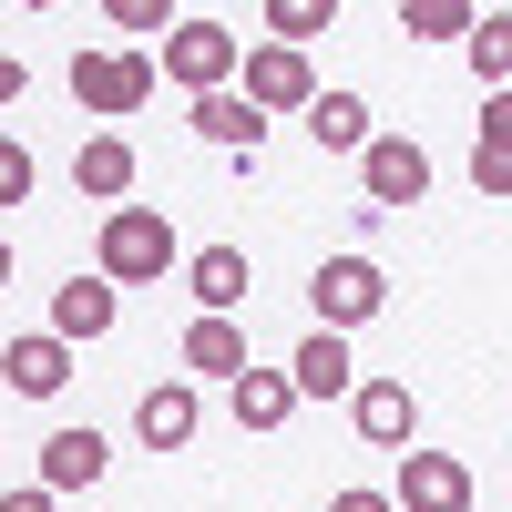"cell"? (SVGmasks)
Masks as SVG:
<instances>
[{"instance_id": "15", "label": "cell", "mask_w": 512, "mask_h": 512, "mask_svg": "<svg viewBox=\"0 0 512 512\" xmlns=\"http://www.w3.org/2000/svg\"><path fill=\"white\" fill-rule=\"evenodd\" d=\"M175 359H185L195 379H226V390H236V379L256 369V359H246V328H236V318H195V328H185V349H175Z\"/></svg>"}, {"instance_id": "9", "label": "cell", "mask_w": 512, "mask_h": 512, "mask_svg": "<svg viewBox=\"0 0 512 512\" xmlns=\"http://www.w3.org/2000/svg\"><path fill=\"white\" fill-rule=\"evenodd\" d=\"M113 318H123V297H113L103 277H62V287H52V338H62V349L113 338Z\"/></svg>"}, {"instance_id": "11", "label": "cell", "mask_w": 512, "mask_h": 512, "mask_svg": "<svg viewBox=\"0 0 512 512\" xmlns=\"http://www.w3.org/2000/svg\"><path fill=\"white\" fill-rule=\"evenodd\" d=\"M195 420H205L195 379H154V390L134 400V431H144V451H185V441H195Z\"/></svg>"}, {"instance_id": "24", "label": "cell", "mask_w": 512, "mask_h": 512, "mask_svg": "<svg viewBox=\"0 0 512 512\" xmlns=\"http://www.w3.org/2000/svg\"><path fill=\"white\" fill-rule=\"evenodd\" d=\"M472 185H482V205L512 195V154H502V144H472Z\"/></svg>"}, {"instance_id": "29", "label": "cell", "mask_w": 512, "mask_h": 512, "mask_svg": "<svg viewBox=\"0 0 512 512\" xmlns=\"http://www.w3.org/2000/svg\"><path fill=\"white\" fill-rule=\"evenodd\" d=\"M0 512H52V492H41V482L31 492H0Z\"/></svg>"}, {"instance_id": "10", "label": "cell", "mask_w": 512, "mask_h": 512, "mask_svg": "<svg viewBox=\"0 0 512 512\" xmlns=\"http://www.w3.org/2000/svg\"><path fill=\"white\" fill-rule=\"evenodd\" d=\"M287 390H297V400H349V390H359L349 338H338V328H308V338H297V359H287Z\"/></svg>"}, {"instance_id": "20", "label": "cell", "mask_w": 512, "mask_h": 512, "mask_svg": "<svg viewBox=\"0 0 512 512\" xmlns=\"http://www.w3.org/2000/svg\"><path fill=\"white\" fill-rule=\"evenodd\" d=\"M287 410H297L287 369H246V379H236V431H277Z\"/></svg>"}, {"instance_id": "6", "label": "cell", "mask_w": 512, "mask_h": 512, "mask_svg": "<svg viewBox=\"0 0 512 512\" xmlns=\"http://www.w3.org/2000/svg\"><path fill=\"white\" fill-rule=\"evenodd\" d=\"M246 103L256 113H308L318 103V82H308V52H277V41H246Z\"/></svg>"}, {"instance_id": "19", "label": "cell", "mask_w": 512, "mask_h": 512, "mask_svg": "<svg viewBox=\"0 0 512 512\" xmlns=\"http://www.w3.org/2000/svg\"><path fill=\"white\" fill-rule=\"evenodd\" d=\"M472 72H482V93H512V11H472Z\"/></svg>"}, {"instance_id": "8", "label": "cell", "mask_w": 512, "mask_h": 512, "mask_svg": "<svg viewBox=\"0 0 512 512\" xmlns=\"http://www.w3.org/2000/svg\"><path fill=\"white\" fill-rule=\"evenodd\" d=\"M349 420H359V441H369V451H410L420 400H410V379H359V390H349Z\"/></svg>"}, {"instance_id": "27", "label": "cell", "mask_w": 512, "mask_h": 512, "mask_svg": "<svg viewBox=\"0 0 512 512\" xmlns=\"http://www.w3.org/2000/svg\"><path fill=\"white\" fill-rule=\"evenodd\" d=\"M328 512H400L390 492H328Z\"/></svg>"}, {"instance_id": "16", "label": "cell", "mask_w": 512, "mask_h": 512, "mask_svg": "<svg viewBox=\"0 0 512 512\" xmlns=\"http://www.w3.org/2000/svg\"><path fill=\"white\" fill-rule=\"evenodd\" d=\"M0 369H11V390H21V400H52L62 379H72V349H62L52 328H31V338H11V349H0Z\"/></svg>"}, {"instance_id": "2", "label": "cell", "mask_w": 512, "mask_h": 512, "mask_svg": "<svg viewBox=\"0 0 512 512\" xmlns=\"http://www.w3.org/2000/svg\"><path fill=\"white\" fill-rule=\"evenodd\" d=\"M154 62L144 52H113V41H93V52H72V103L82 113H103V123H123V113H144L154 103Z\"/></svg>"}, {"instance_id": "25", "label": "cell", "mask_w": 512, "mask_h": 512, "mask_svg": "<svg viewBox=\"0 0 512 512\" xmlns=\"http://www.w3.org/2000/svg\"><path fill=\"white\" fill-rule=\"evenodd\" d=\"M113 31H175V21H164V0H113Z\"/></svg>"}, {"instance_id": "28", "label": "cell", "mask_w": 512, "mask_h": 512, "mask_svg": "<svg viewBox=\"0 0 512 512\" xmlns=\"http://www.w3.org/2000/svg\"><path fill=\"white\" fill-rule=\"evenodd\" d=\"M21 82H31V72H21V52H0V113L21 103Z\"/></svg>"}, {"instance_id": "12", "label": "cell", "mask_w": 512, "mask_h": 512, "mask_svg": "<svg viewBox=\"0 0 512 512\" xmlns=\"http://www.w3.org/2000/svg\"><path fill=\"white\" fill-rule=\"evenodd\" d=\"M185 287H195V318H236L246 287H256V267H246V246H205L185 267Z\"/></svg>"}, {"instance_id": "3", "label": "cell", "mask_w": 512, "mask_h": 512, "mask_svg": "<svg viewBox=\"0 0 512 512\" xmlns=\"http://www.w3.org/2000/svg\"><path fill=\"white\" fill-rule=\"evenodd\" d=\"M236 62H246V41L226 21H175L164 31V82H185V93H236Z\"/></svg>"}, {"instance_id": "21", "label": "cell", "mask_w": 512, "mask_h": 512, "mask_svg": "<svg viewBox=\"0 0 512 512\" xmlns=\"http://www.w3.org/2000/svg\"><path fill=\"white\" fill-rule=\"evenodd\" d=\"M338 21V0H267V31H277V52H308V41Z\"/></svg>"}, {"instance_id": "17", "label": "cell", "mask_w": 512, "mask_h": 512, "mask_svg": "<svg viewBox=\"0 0 512 512\" xmlns=\"http://www.w3.org/2000/svg\"><path fill=\"white\" fill-rule=\"evenodd\" d=\"M72 185L93 195V205H123V195H134V144H123V134H82Z\"/></svg>"}, {"instance_id": "22", "label": "cell", "mask_w": 512, "mask_h": 512, "mask_svg": "<svg viewBox=\"0 0 512 512\" xmlns=\"http://www.w3.org/2000/svg\"><path fill=\"white\" fill-rule=\"evenodd\" d=\"M400 31H410V41H472V11H461V0H410Z\"/></svg>"}, {"instance_id": "18", "label": "cell", "mask_w": 512, "mask_h": 512, "mask_svg": "<svg viewBox=\"0 0 512 512\" xmlns=\"http://www.w3.org/2000/svg\"><path fill=\"white\" fill-rule=\"evenodd\" d=\"M308 134H318V154H369V103L359 93H318L308 103Z\"/></svg>"}, {"instance_id": "23", "label": "cell", "mask_w": 512, "mask_h": 512, "mask_svg": "<svg viewBox=\"0 0 512 512\" xmlns=\"http://www.w3.org/2000/svg\"><path fill=\"white\" fill-rule=\"evenodd\" d=\"M31 175H41L31 144H21V134H0V205H31Z\"/></svg>"}, {"instance_id": "4", "label": "cell", "mask_w": 512, "mask_h": 512, "mask_svg": "<svg viewBox=\"0 0 512 512\" xmlns=\"http://www.w3.org/2000/svg\"><path fill=\"white\" fill-rule=\"evenodd\" d=\"M308 308H318V328H338V338H349L359 318H379V308H390V277H379V256H328V267L308 277Z\"/></svg>"}, {"instance_id": "1", "label": "cell", "mask_w": 512, "mask_h": 512, "mask_svg": "<svg viewBox=\"0 0 512 512\" xmlns=\"http://www.w3.org/2000/svg\"><path fill=\"white\" fill-rule=\"evenodd\" d=\"M164 267H175V226H164L154 216V205H113V216H103V287L123 297V287H154Z\"/></svg>"}, {"instance_id": "7", "label": "cell", "mask_w": 512, "mask_h": 512, "mask_svg": "<svg viewBox=\"0 0 512 512\" xmlns=\"http://www.w3.org/2000/svg\"><path fill=\"white\" fill-rule=\"evenodd\" d=\"M400 512H472V472L451 451H400V482H390Z\"/></svg>"}, {"instance_id": "13", "label": "cell", "mask_w": 512, "mask_h": 512, "mask_svg": "<svg viewBox=\"0 0 512 512\" xmlns=\"http://www.w3.org/2000/svg\"><path fill=\"white\" fill-rule=\"evenodd\" d=\"M103 461H113L103 431H52V441H41V492H93Z\"/></svg>"}, {"instance_id": "26", "label": "cell", "mask_w": 512, "mask_h": 512, "mask_svg": "<svg viewBox=\"0 0 512 512\" xmlns=\"http://www.w3.org/2000/svg\"><path fill=\"white\" fill-rule=\"evenodd\" d=\"M482 144L512 154V93H482Z\"/></svg>"}, {"instance_id": "5", "label": "cell", "mask_w": 512, "mask_h": 512, "mask_svg": "<svg viewBox=\"0 0 512 512\" xmlns=\"http://www.w3.org/2000/svg\"><path fill=\"white\" fill-rule=\"evenodd\" d=\"M359 185H369V205H359V216L420 205V195H431V154H420L410 134H369V154H359Z\"/></svg>"}, {"instance_id": "30", "label": "cell", "mask_w": 512, "mask_h": 512, "mask_svg": "<svg viewBox=\"0 0 512 512\" xmlns=\"http://www.w3.org/2000/svg\"><path fill=\"white\" fill-rule=\"evenodd\" d=\"M0 287H11V236H0Z\"/></svg>"}, {"instance_id": "14", "label": "cell", "mask_w": 512, "mask_h": 512, "mask_svg": "<svg viewBox=\"0 0 512 512\" xmlns=\"http://www.w3.org/2000/svg\"><path fill=\"white\" fill-rule=\"evenodd\" d=\"M195 134L226 144L236 164H256V144H267V113H256L246 93H195Z\"/></svg>"}]
</instances>
